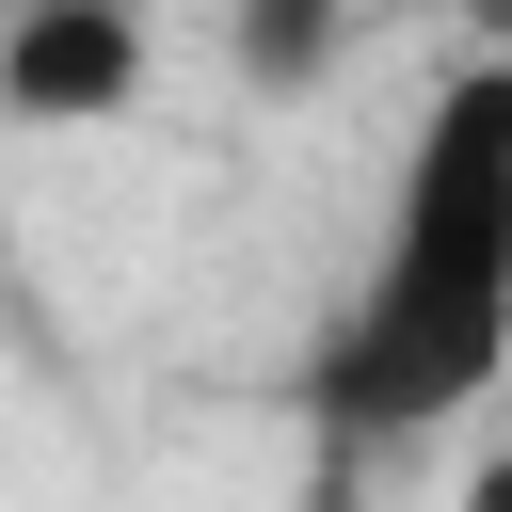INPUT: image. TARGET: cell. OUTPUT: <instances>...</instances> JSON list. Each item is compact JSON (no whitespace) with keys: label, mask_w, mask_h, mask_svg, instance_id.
I'll list each match as a JSON object with an SVG mask.
<instances>
[{"label":"cell","mask_w":512,"mask_h":512,"mask_svg":"<svg viewBox=\"0 0 512 512\" xmlns=\"http://www.w3.org/2000/svg\"><path fill=\"white\" fill-rule=\"evenodd\" d=\"M512 384V48H464L384 176L368 272L320 336V416L336 448L448 432Z\"/></svg>","instance_id":"6da1fadb"},{"label":"cell","mask_w":512,"mask_h":512,"mask_svg":"<svg viewBox=\"0 0 512 512\" xmlns=\"http://www.w3.org/2000/svg\"><path fill=\"white\" fill-rule=\"evenodd\" d=\"M464 512H512V448H480V464H464Z\"/></svg>","instance_id":"277c9868"},{"label":"cell","mask_w":512,"mask_h":512,"mask_svg":"<svg viewBox=\"0 0 512 512\" xmlns=\"http://www.w3.org/2000/svg\"><path fill=\"white\" fill-rule=\"evenodd\" d=\"M464 32H480V48H512V0H464Z\"/></svg>","instance_id":"5b68a950"},{"label":"cell","mask_w":512,"mask_h":512,"mask_svg":"<svg viewBox=\"0 0 512 512\" xmlns=\"http://www.w3.org/2000/svg\"><path fill=\"white\" fill-rule=\"evenodd\" d=\"M336 16H352V0H224V48H240L256 96H304V80L336 64Z\"/></svg>","instance_id":"3957f363"},{"label":"cell","mask_w":512,"mask_h":512,"mask_svg":"<svg viewBox=\"0 0 512 512\" xmlns=\"http://www.w3.org/2000/svg\"><path fill=\"white\" fill-rule=\"evenodd\" d=\"M144 0H16L0 16V112L16 128H112L144 96Z\"/></svg>","instance_id":"7a4b0ae2"}]
</instances>
